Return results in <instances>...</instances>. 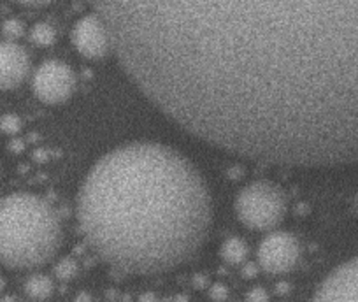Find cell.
<instances>
[{
    "mask_svg": "<svg viewBox=\"0 0 358 302\" xmlns=\"http://www.w3.org/2000/svg\"><path fill=\"white\" fill-rule=\"evenodd\" d=\"M311 302H358V257L334 269L321 281Z\"/></svg>",
    "mask_w": 358,
    "mask_h": 302,
    "instance_id": "ba28073f",
    "label": "cell"
},
{
    "mask_svg": "<svg viewBox=\"0 0 358 302\" xmlns=\"http://www.w3.org/2000/svg\"><path fill=\"white\" fill-rule=\"evenodd\" d=\"M258 265L271 274H285L297 265L301 258V245L290 232H271L260 242L257 251Z\"/></svg>",
    "mask_w": 358,
    "mask_h": 302,
    "instance_id": "8992f818",
    "label": "cell"
},
{
    "mask_svg": "<svg viewBox=\"0 0 358 302\" xmlns=\"http://www.w3.org/2000/svg\"><path fill=\"white\" fill-rule=\"evenodd\" d=\"M248 302H269V294L264 288H253L248 294Z\"/></svg>",
    "mask_w": 358,
    "mask_h": 302,
    "instance_id": "5bb4252c",
    "label": "cell"
},
{
    "mask_svg": "<svg viewBox=\"0 0 358 302\" xmlns=\"http://www.w3.org/2000/svg\"><path fill=\"white\" fill-rule=\"evenodd\" d=\"M248 255V248L244 242L238 238H232L222 246V257L225 258L229 264H241Z\"/></svg>",
    "mask_w": 358,
    "mask_h": 302,
    "instance_id": "8fae6325",
    "label": "cell"
},
{
    "mask_svg": "<svg viewBox=\"0 0 358 302\" xmlns=\"http://www.w3.org/2000/svg\"><path fill=\"white\" fill-rule=\"evenodd\" d=\"M30 71L27 51L15 42H0V90L16 88Z\"/></svg>",
    "mask_w": 358,
    "mask_h": 302,
    "instance_id": "9c48e42d",
    "label": "cell"
},
{
    "mask_svg": "<svg viewBox=\"0 0 358 302\" xmlns=\"http://www.w3.org/2000/svg\"><path fill=\"white\" fill-rule=\"evenodd\" d=\"M30 37L37 46H49L53 44L57 34H55V28L51 27V25H48V23H37V25L32 28Z\"/></svg>",
    "mask_w": 358,
    "mask_h": 302,
    "instance_id": "7c38bea8",
    "label": "cell"
},
{
    "mask_svg": "<svg viewBox=\"0 0 358 302\" xmlns=\"http://www.w3.org/2000/svg\"><path fill=\"white\" fill-rule=\"evenodd\" d=\"M19 127H21V121L16 114H6V116L0 118V129L4 130V132H18Z\"/></svg>",
    "mask_w": 358,
    "mask_h": 302,
    "instance_id": "4fadbf2b",
    "label": "cell"
},
{
    "mask_svg": "<svg viewBox=\"0 0 358 302\" xmlns=\"http://www.w3.org/2000/svg\"><path fill=\"white\" fill-rule=\"evenodd\" d=\"M25 292L30 299L34 301H44L51 295L53 292V281L49 280L48 276L35 274L32 278H28L27 283H25Z\"/></svg>",
    "mask_w": 358,
    "mask_h": 302,
    "instance_id": "30bf717a",
    "label": "cell"
},
{
    "mask_svg": "<svg viewBox=\"0 0 358 302\" xmlns=\"http://www.w3.org/2000/svg\"><path fill=\"white\" fill-rule=\"evenodd\" d=\"M211 295H213V297H215V299H218V301H220V299H225V297H226V288L222 287V285H218V287L213 288Z\"/></svg>",
    "mask_w": 358,
    "mask_h": 302,
    "instance_id": "2e32d148",
    "label": "cell"
},
{
    "mask_svg": "<svg viewBox=\"0 0 358 302\" xmlns=\"http://www.w3.org/2000/svg\"><path fill=\"white\" fill-rule=\"evenodd\" d=\"M113 53L181 129L278 166L358 163V2H98Z\"/></svg>",
    "mask_w": 358,
    "mask_h": 302,
    "instance_id": "6da1fadb",
    "label": "cell"
},
{
    "mask_svg": "<svg viewBox=\"0 0 358 302\" xmlns=\"http://www.w3.org/2000/svg\"><path fill=\"white\" fill-rule=\"evenodd\" d=\"M71 41L75 51L87 60H104L109 57V53H113L106 25L97 15H88L78 19L72 27Z\"/></svg>",
    "mask_w": 358,
    "mask_h": 302,
    "instance_id": "52a82bcc",
    "label": "cell"
},
{
    "mask_svg": "<svg viewBox=\"0 0 358 302\" xmlns=\"http://www.w3.org/2000/svg\"><path fill=\"white\" fill-rule=\"evenodd\" d=\"M75 88V76L67 64L48 60L39 65L32 78V90L41 103L57 106L67 103Z\"/></svg>",
    "mask_w": 358,
    "mask_h": 302,
    "instance_id": "5b68a950",
    "label": "cell"
},
{
    "mask_svg": "<svg viewBox=\"0 0 358 302\" xmlns=\"http://www.w3.org/2000/svg\"><path fill=\"white\" fill-rule=\"evenodd\" d=\"M60 242V220L46 200L32 193L0 199V264L39 267L53 258Z\"/></svg>",
    "mask_w": 358,
    "mask_h": 302,
    "instance_id": "3957f363",
    "label": "cell"
},
{
    "mask_svg": "<svg viewBox=\"0 0 358 302\" xmlns=\"http://www.w3.org/2000/svg\"><path fill=\"white\" fill-rule=\"evenodd\" d=\"M355 206H357V211H358V195H357V199H355Z\"/></svg>",
    "mask_w": 358,
    "mask_h": 302,
    "instance_id": "e0dca14e",
    "label": "cell"
},
{
    "mask_svg": "<svg viewBox=\"0 0 358 302\" xmlns=\"http://www.w3.org/2000/svg\"><path fill=\"white\" fill-rule=\"evenodd\" d=\"M287 213L283 192L267 181H257L239 192L235 215L251 231L267 232L281 223Z\"/></svg>",
    "mask_w": 358,
    "mask_h": 302,
    "instance_id": "277c9868",
    "label": "cell"
},
{
    "mask_svg": "<svg viewBox=\"0 0 358 302\" xmlns=\"http://www.w3.org/2000/svg\"><path fill=\"white\" fill-rule=\"evenodd\" d=\"M78 222L102 260L151 274L185 264L199 251L211 225V197L181 153L134 143L109 151L88 170Z\"/></svg>",
    "mask_w": 358,
    "mask_h": 302,
    "instance_id": "7a4b0ae2",
    "label": "cell"
},
{
    "mask_svg": "<svg viewBox=\"0 0 358 302\" xmlns=\"http://www.w3.org/2000/svg\"><path fill=\"white\" fill-rule=\"evenodd\" d=\"M4 32L9 35H18L19 32H21V23L15 21V19H11V21H6L4 23Z\"/></svg>",
    "mask_w": 358,
    "mask_h": 302,
    "instance_id": "9a60e30c",
    "label": "cell"
}]
</instances>
